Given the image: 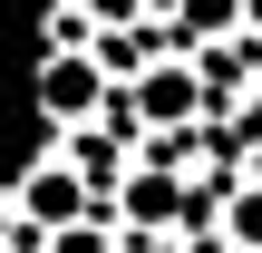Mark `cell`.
<instances>
[{"label":"cell","mask_w":262,"mask_h":253,"mask_svg":"<svg viewBox=\"0 0 262 253\" xmlns=\"http://www.w3.org/2000/svg\"><path fill=\"white\" fill-rule=\"evenodd\" d=\"M233 20V0H185V29H224Z\"/></svg>","instance_id":"cell-4"},{"label":"cell","mask_w":262,"mask_h":253,"mask_svg":"<svg viewBox=\"0 0 262 253\" xmlns=\"http://www.w3.org/2000/svg\"><path fill=\"white\" fill-rule=\"evenodd\" d=\"M194 107V78L175 68V78H146V117H185Z\"/></svg>","instance_id":"cell-3"},{"label":"cell","mask_w":262,"mask_h":253,"mask_svg":"<svg viewBox=\"0 0 262 253\" xmlns=\"http://www.w3.org/2000/svg\"><path fill=\"white\" fill-rule=\"evenodd\" d=\"M233 224H243V234L262 244V195H243V215H233Z\"/></svg>","instance_id":"cell-5"},{"label":"cell","mask_w":262,"mask_h":253,"mask_svg":"<svg viewBox=\"0 0 262 253\" xmlns=\"http://www.w3.org/2000/svg\"><path fill=\"white\" fill-rule=\"evenodd\" d=\"M253 137H262V107H253Z\"/></svg>","instance_id":"cell-6"},{"label":"cell","mask_w":262,"mask_h":253,"mask_svg":"<svg viewBox=\"0 0 262 253\" xmlns=\"http://www.w3.org/2000/svg\"><path fill=\"white\" fill-rule=\"evenodd\" d=\"M78 205H88V185H78L68 166H39V185H29V215H39V224H68Z\"/></svg>","instance_id":"cell-1"},{"label":"cell","mask_w":262,"mask_h":253,"mask_svg":"<svg viewBox=\"0 0 262 253\" xmlns=\"http://www.w3.org/2000/svg\"><path fill=\"white\" fill-rule=\"evenodd\" d=\"M88 88H97V68H78V59H58V68H49V107H58V117H78V107H88Z\"/></svg>","instance_id":"cell-2"}]
</instances>
